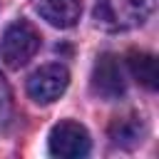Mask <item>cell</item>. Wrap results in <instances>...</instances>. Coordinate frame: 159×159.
<instances>
[{
  "label": "cell",
  "mask_w": 159,
  "mask_h": 159,
  "mask_svg": "<svg viewBox=\"0 0 159 159\" xmlns=\"http://www.w3.org/2000/svg\"><path fill=\"white\" fill-rule=\"evenodd\" d=\"M144 137V124L137 114H122L114 117L109 124V139L119 147H137Z\"/></svg>",
  "instance_id": "7"
},
{
  "label": "cell",
  "mask_w": 159,
  "mask_h": 159,
  "mask_svg": "<svg viewBox=\"0 0 159 159\" xmlns=\"http://www.w3.org/2000/svg\"><path fill=\"white\" fill-rule=\"evenodd\" d=\"M127 65H129V72L134 75V80L139 84H144L147 89H157L159 72H157L154 55H149V52H129L127 55Z\"/></svg>",
  "instance_id": "8"
},
{
  "label": "cell",
  "mask_w": 159,
  "mask_h": 159,
  "mask_svg": "<svg viewBox=\"0 0 159 159\" xmlns=\"http://www.w3.org/2000/svg\"><path fill=\"white\" fill-rule=\"evenodd\" d=\"M10 87H7V82H5V77L0 75V122H5L7 117H10Z\"/></svg>",
  "instance_id": "9"
},
{
  "label": "cell",
  "mask_w": 159,
  "mask_h": 159,
  "mask_svg": "<svg viewBox=\"0 0 159 159\" xmlns=\"http://www.w3.org/2000/svg\"><path fill=\"white\" fill-rule=\"evenodd\" d=\"M37 50H40V32L27 20H15L12 25L5 27L0 40V60L7 67L12 70L22 67Z\"/></svg>",
  "instance_id": "2"
},
{
  "label": "cell",
  "mask_w": 159,
  "mask_h": 159,
  "mask_svg": "<svg viewBox=\"0 0 159 159\" xmlns=\"http://www.w3.org/2000/svg\"><path fill=\"white\" fill-rule=\"evenodd\" d=\"M70 84V72L62 65H45L35 70L27 80V94L37 104H50L65 94Z\"/></svg>",
  "instance_id": "4"
},
{
  "label": "cell",
  "mask_w": 159,
  "mask_h": 159,
  "mask_svg": "<svg viewBox=\"0 0 159 159\" xmlns=\"http://www.w3.org/2000/svg\"><path fill=\"white\" fill-rule=\"evenodd\" d=\"M35 10L52 27L65 30L80 20L82 5H80V0H35Z\"/></svg>",
  "instance_id": "6"
},
{
  "label": "cell",
  "mask_w": 159,
  "mask_h": 159,
  "mask_svg": "<svg viewBox=\"0 0 159 159\" xmlns=\"http://www.w3.org/2000/svg\"><path fill=\"white\" fill-rule=\"evenodd\" d=\"M50 154L60 159H77L89 154V134L80 122L62 119L50 132Z\"/></svg>",
  "instance_id": "3"
},
{
  "label": "cell",
  "mask_w": 159,
  "mask_h": 159,
  "mask_svg": "<svg viewBox=\"0 0 159 159\" xmlns=\"http://www.w3.org/2000/svg\"><path fill=\"white\" fill-rule=\"evenodd\" d=\"M124 89H127V82H124V70L119 57L109 52L99 55L92 67V92L102 99H119Z\"/></svg>",
  "instance_id": "5"
},
{
  "label": "cell",
  "mask_w": 159,
  "mask_h": 159,
  "mask_svg": "<svg viewBox=\"0 0 159 159\" xmlns=\"http://www.w3.org/2000/svg\"><path fill=\"white\" fill-rule=\"evenodd\" d=\"M154 10V0H97L94 17L107 30H129L142 25Z\"/></svg>",
  "instance_id": "1"
}]
</instances>
